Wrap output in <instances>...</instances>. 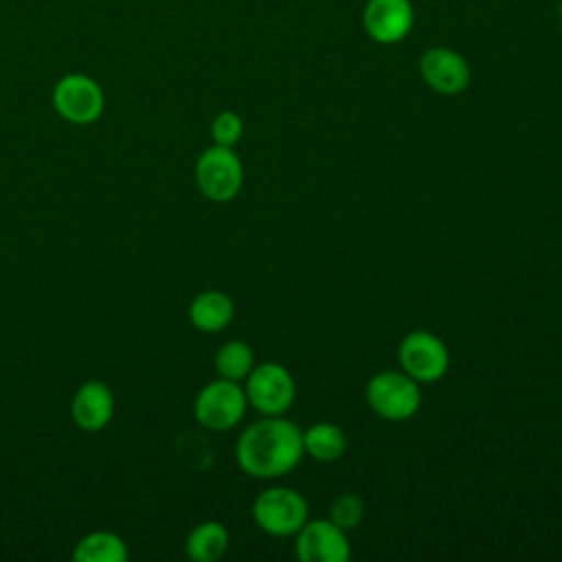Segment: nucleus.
Masks as SVG:
<instances>
[{
	"instance_id": "obj_1",
	"label": "nucleus",
	"mask_w": 562,
	"mask_h": 562,
	"mask_svg": "<svg viewBox=\"0 0 562 562\" xmlns=\"http://www.w3.org/2000/svg\"><path fill=\"white\" fill-rule=\"evenodd\" d=\"M303 430L283 415H261L235 443L237 465L252 479H279L303 459Z\"/></svg>"
},
{
	"instance_id": "obj_2",
	"label": "nucleus",
	"mask_w": 562,
	"mask_h": 562,
	"mask_svg": "<svg viewBox=\"0 0 562 562\" xmlns=\"http://www.w3.org/2000/svg\"><path fill=\"white\" fill-rule=\"evenodd\" d=\"M369 408L386 422H404L422 406L419 382L404 371H380L364 386Z\"/></svg>"
},
{
	"instance_id": "obj_3",
	"label": "nucleus",
	"mask_w": 562,
	"mask_h": 562,
	"mask_svg": "<svg viewBox=\"0 0 562 562\" xmlns=\"http://www.w3.org/2000/svg\"><path fill=\"white\" fill-rule=\"evenodd\" d=\"M307 501L301 492L285 485H272L263 490L252 503L255 525L274 538L294 536L307 522Z\"/></svg>"
},
{
	"instance_id": "obj_4",
	"label": "nucleus",
	"mask_w": 562,
	"mask_h": 562,
	"mask_svg": "<svg viewBox=\"0 0 562 562\" xmlns=\"http://www.w3.org/2000/svg\"><path fill=\"white\" fill-rule=\"evenodd\" d=\"M195 184L211 202H231L239 195L244 184V165L233 147L211 145L195 160Z\"/></svg>"
},
{
	"instance_id": "obj_5",
	"label": "nucleus",
	"mask_w": 562,
	"mask_h": 562,
	"mask_svg": "<svg viewBox=\"0 0 562 562\" xmlns=\"http://www.w3.org/2000/svg\"><path fill=\"white\" fill-rule=\"evenodd\" d=\"M55 112L72 125H90L105 110V92L97 79L86 72H68L57 79L50 92Z\"/></svg>"
},
{
	"instance_id": "obj_6",
	"label": "nucleus",
	"mask_w": 562,
	"mask_h": 562,
	"mask_svg": "<svg viewBox=\"0 0 562 562\" xmlns=\"http://www.w3.org/2000/svg\"><path fill=\"white\" fill-rule=\"evenodd\" d=\"M246 408L248 400L244 386L226 378H217L204 384L193 402V415L198 424L217 432L235 428L244 419Z\"/></svg>"
},
{
	"instance_id": "obj_7",
	"label": "nucleus",
	"mask_w": 562,
	"mask_h": 562,
	"mask_svg": "<svg viewBox=\"0 0 562 562\" xmlns=\"http://www.w3.org/2000/svg\"><path fill=\"white\" fill-rule=\"evenodd\" d=\"M246 400L261 415H283L296 397V382L281 362L255 364L246 378Z\"/></svg>"
},
{
	"instance_id": "obj_8",
	"label": "nucleus",
	"mask_w": 562,
	"mask_h": 562,
	"mask_svg": "<svg viewBox=\"0 0 562 562\" xmlns=\"http://www.w3.org/2000/svg\"><path fill=\"white\" fill-rule=\"evenodd\" d=\"M400 367L419 384L437 382L446 375L450 364V353L443 340L426 329L408 331L397 347Z\"/></svg>"
},
{
	"instance_id": "obj_9",
	"label": "nucleus",
	"mask_w": 562,
	"mask_h": 562,
	"mask_svg": "<svg viewBox=\"0 0 562 562\" xmlns=\"http://www.w3.org/2000/svg\"><path fill=\"white\" fill-rule=\"evenodd\" d=\"M294 553L301 562H349L351 544L347 531L329 518H307L294 533Z\"/></svg>"
},
{
	"instance_id": "obj_10",
	"label": "nucleus",
	"mask_w": 562,
	"mask_h": 562,
	"mask_svg": "<svg viewBox=\"0 0 562 562\" xmlns=\"http://www.w3.org/2000/svg\"><path fill=\"white\" fill-rule=\"evenodd\" d=\"M70 417L86 432L103 430L114 417V393L103 380H86L70 400Z\"/></svg>"
},
{
	"instance_id": "obj_11",
	"label": "nucleus",
	"mask_w": 562,
	"mask_h": 562,
	"mask_svg": "<svg viewBox=\"0 0 562 562\" xmlns=\"http://www.w3.org/2000/svg\"><path fill=\"white\" fill-rule=\"evenodd\" d=\"M424 81L439 94H459L470 83L468 61L450 48H430L419 59Z\"/></svg>"
},
{
	"instance_id": "obj_12",
	"label": "nucleus",
	"mask_w": 562,
	"mask_h": 562,
	"mask_svg": "<svg viewBox=\"0 0 562 562\" xmlns=\"http://www.w3.org/2000/svg\"><path fill=\"white\" fill-rule=\"evenodd\" d=\"M413 26V7L408 0H369L364 9V29L380 44H395Z\"/></svg>"
},
{
	"instance_id": "obj_13",
	"label": "nucleus",
	"mask_w": 562,
	"mask_h": 562,
	"mask_svg": "<svg viewBox=\"0 0 562 562\" xmlns=\"http://www.w3.org/2000/svg\"><path fill=\"white\" fill-rule=\"evenodd\" d=\"M235 316L233 299L222 290H204L189 303V321L204 334L222 331Z\"/></svg>"
},
{
	"instance_id": "obj_14",
	"label": "nucleus",
	"mask_w": 562,
	"mask_h": 562,
	"mask_svg": "<svg viewBox=\"0 0 562 562\" xmlns=\"http://www.w3.org/2000/svg\"><path fill=\"white\" fill-rule=\"evenodd\" d=\"M228 542V529L220 520H204L187 533L184 551L193 562H215L226 553Z\"/></svg>"
},
{
	"instance_id": "obj_15",
	"label": "nucleus",
	"mask_w": 562,
	"mask_h": 562,
	"mask_svg": "<svg viewBox=\"0 0 562 562\" xmlns=\"http://www.w3.org/2000/svg\"><path fill=\"white\" fill-rule=\"evenodd\" d=\"M347 450V435L331 422H316L303 430V452L321 463L338 461Z\"/></svg>"
},
{
	"instance_id": "obj_16",
	"label": "nucleus",
	"mask_w": 562,
	"mask_h": 562,
	"mask_svg": "<svg viewBox=\"0 0 562 562\" xmlns=\"http://www.w3.org/2000/svg\"><path fill=\"white\" fill-rule=\"evenodd\" d=\"M72 558L77 562H125L130 551L127 542L119 533L97 529L79 538L72 549Z\"/></svg>"
},
{
	"instance_id": "obj_17",
	"label": "nucleus",
	"mask_w": 562,
	"mask_h": 562,
	"mask_svg": "<svg viewBox=\"0 0 562 562\" xmlns=\"http://www.w3.org/2000/svg\"><path fill=\"white\" fill-rule=\"evenodd\" d=\"M215 371L217 378H226L233 382H241L255 367V356L248 342L244 340H226L215 353Z\"/></svg>"
},
{
	"instance_id": "obj_18",
	"label": "nucleus",
	"mask_w": 562,
	"mask_h": 562,
	"mask_svg": "<svg viewBox=\"0 0 562 562\" xmlns=\"http://www.w3.org/2000/svg\"><path fill=\"white\" fill-rule=\"evenodd\" d=\"M364 518V503L358 494H340L334 498L331 507H329V520L336 522L340 529L349 531L356 529Z\"/></svg>"
},
{
	"instance_id": "obj_19",
	"label": "nucleus",
	"mask_w": 562,
	"mask_h": 562,
	"mask_svg": "<svg viewBox=\"0 0 562 562\" xmlns=\"http://www.w3.org/2000/svg\"><path fill=\"white\" fill-rule=\"evenodd\" d=\"M241 134H244V121L233 110H222L211 121V138H213L215 145L235 147L239 143Z\"/></svg>"
}]
</instances>
